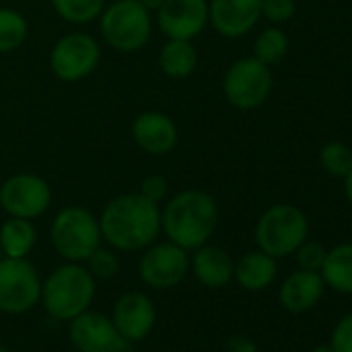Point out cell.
<instances>
[{
  "mask_svg": "<svg viewBox=\"0 0 352 352\" xmlns=\"http://www.w3.org/2000/svg\"><path fill=\"white\" fill-rule=\"evenodd\" d=\"M160 212L155 201L139 195H122L108 204L102 216V234L122 251L147 247L160 230Z\"/></svg>",
  "mask_w": 352,
  "mask_h": 352,
  "instance_id": "6da1fadb",
  "label": "cell"
},
{
  "mask_svg": "<svg viewBox=\"0 0 352 352\" xmlns=\"http://www.w3.org/2000/svg\"><path fill=\"white\" fill-rule=\"evenodd\" d=\"M162 222L174 245L183 249H197L214 234L218 224V208L208 193L185 191L168 204Z\"/></svg>",
  "mask_w": 352,
  "mask_h": 352,
  "instance_id": "7a4b0ae2",
  "label": "cell"
},
{
  "mask_svg": "<svg viewBox=\"0 0 352 352\" xmlns=\"http://www.w3.org/2000/svg\"><path fill=\"white\" fill-rule=\"evenodd\" d=\"M94 278L81 265L58 267L44 284V305L56 319H75L94 298Z\"/></svg>",
  "mask_w": 352,
  "mask_h": 352,
  "instance_id": "3957f363",
  "label": "cell"
},
{
  "mask_svg": "<svg viewBox=\"0 0 352 352\" xmlns=\"http://www.w3.org/2000/svg\"><path fill=\"white\" fill-rule=\"evenodd\" d=\"M307 239V220L292 206H276L267 210L257 224V243L263 253L284 257L296 251Z\"/></svg>",
  "mask_w": 352,
  "mask_h": 352,
  "instance_id": "277c9868",
  "label": "cell"
},
{
  "mask_svg": "<svg viewBox=\"0 0 352 352\" xmlns=\"http://www.w3.org/2000/svg\"><path fill=\"white\" fill-rule=\"evenodd\" d=\"M100 224L83 208L60 212L52 224V243L56 251L73 261L87 259L100 247Z\"/></svg>",
  "mask_w": 352,
  "mask_h": 352,
  "instance_id": "5b68a950",
  "label": "cell"
},
{
  "mask_svg": "<svg viewBox=\"0 0 352 352\" xmlns=\"http://www.w3.org/2000/svg\"><path fill=\"white\" fill-rule=\"evenodd\" d=\"M149 15L137 0H120L114 3L102 17L104 40L122 52L141 48L149 38Z\"/></svg>",
  "mask_w": 352,
  "mask_h": 352,
  "instance_id": "8992f818",
  "label": "cell"
},
{
  "mask_svg": "<svg viewBox=\"0 0 352 352\" xmlns=\"http://www.w3.org/2000/svg\"><path fill=\"white\" fill-rule=\"evenodd\" d=\"M40 278L23 257L0 261V311L25 313L40 298Z\"/></svg>",
  "mask_w": 352,
  "mask_h": 352,
  "instance_id": "52a82bcc",
  "label": "cell"
},
{
  "mask_svg": "<svg viewBox=\"0 0 352 352\" xmlns=\"http://www.w3.org/2000/svg\"><path fill=\"white\" fill-rule=\"evenodd\" d=\"M272 87L267 65L257 58H243L230 67L224 79V91L236 108H257L265 102Z\"/></svg>",
  "mask_w": 352,
  "mask_h": 352,
  "instance_id": "ba28073f",
  "label": "cell"
},
{
  "mask_svg": "<svg viewBox=\"0 0 352 352\" xmlns=\"http://www.w3.org/2000/svg\"><path fill=\"white\" fill-rule=\"evenodd\" d=\"M0 206L15 218H36L48 210L50 189L34 174H19L0 189Z\"/></svg>",
  "mask_w": 352,
  "mask_h": 352,
  "instance_id": "9c48e42d",
  "label": "cell"
},
{
  "mask_svg": "<svg viewBox=\"0 0 352 352\" xmlns=\"http://www.w3.org/2000/svg\"><path fill=\"white\" fill-rule=\"evenodd\" d=\"M71 340L81 352H129V340H124L114 323L100 313H87L75 317L71 325Z\"/></svg>",
  "mask_w": 352,
  "mask_h": 352,
  "instance_id": "30bf717a",
  "label": "cell"
},
{
  "mask_svg": "<svg viewBox=\"0 0 352 352\" xmlns=\"http://www.w3.org/2000/svg\"><path fill=\"white\" fill-rule=\"evenodd\" d=\"M100 60V48L96 40L85 34H73L63 38L52 52V69L65 81H77L89 75Z\"/></svg>",
  "mask_w": 352,
  "mask_h": 352,
  "instance_id": "8fae6325",
  "label": "cell"
},
{
  "mask_svg": "<svg viewBox=\"0 0 352 352\" xmlns=\"http://www.w3.org/2000/svg\"><path fill=\"white\" fill-rule=\"evenodd\" d=\"M189 261L185 255V249L174 245V243H164L151 247L143 259H141V278L153 286V288H170L176 286L187 274Z\"/></svg>",
  "mask_w": 352,
  "mask_h": 352,
  "instance_id": "7c38bea8",
  "label": "cell"
},
{
  "mask_svg": "<svg viewBox=\"0 0 352 352\" xmlns=\"http://www.w3.org/2000/svg\"><path fill=\"white\" fill-rule=\"evenodd\" d=\"M157 19L172 40H191L206 28L208 5L206 0H164Z\"/></svg>",
  "mask_w": 352,
  "mask_h": 352,
  "instance_id": "4fadbf2b",
  "label": "cell"
},
{
  "mask_svg": "<svg viewBox=\"0 0 352 352\" xmlns=\"http://www.w3.org/2000/svg\"><path fill=\"white\" fill-rule=\"evenodd\" d=\"M153 321H155V309L145 294L126 292L124 296L118 298L114 307L112 323L124 340L129 342L143 340L151 331Z\"/></svg>",
  "mask_w": 352,
  "mask_h": 352,
  "instance_id": "5bb4252c",
  "label": "cell"
},
{
  "mask_svg": "<svg viewBox=\"0 0 352 352\" xmlns=\"http://www.w3.org/2000/svg\"><path fill=\"white\" fill-rule=\"evenodd\" d=\"M261 3L263 0H212V23L222 36L239 38L257 23Z\"/></svg>",
  "mask_w": 352,
  "mask_h": 352,
  "instance_id": "9a60e30c",
  "label": "cell"
},
{
  "mask_svg": "<svg viewBox=\"0 0 352 352\" xmlns=\"http://www.w3.org/2000/svg\"><path fill=\"white\" fill-rule=\"evenodd\" d=\"M135 141L149 153H168L176 145V126L174 122L157 112L141 114L133 124Z\"/></svg>",
  "mask_w": 352,
  "mask_h": 352,
  "instance_id": "2e32d148",
  "label": "cell"
},
{
  "mask_svg": "<svg viewBox=\"0 0 352 352\" xmlns=\"http://www.w3.org/2000/svg\"><path fill=\"white\" fill-rule=\"evenodd\" d=\"M321 292H323V278L317 276L315 272L302 270V272L292 274L284 282L280 290V298L288 311L302 313L321 298Z\"/></svg>",
  "mask_w": 352,
  "mask_h": 352,
  "instance_id": "e0dca14e",
  "label": "cell"
},
{
  "mask_svg": "<svg viewBox=\"0 0 352 352\" xmlns=\"http://www.w3.org/2000/svg\"><path fill=\"white\" fill-rule=\"evenodd\" d=\"M193 265H195V276L199 278V282L212 288H220L228 284L234 274L230 255L216 247H204L201 251H197Z\"/></svg>",
  "mask_w": 352,
  "mask_h": 352,
  "instance_id": "ac0fdd59",
  "label": "cell"
},
{
  "mask_svg": "<svg viewBox=\"0 0 352 352\" xmlns=\"http://www.w3.org/2000/svg\"><path fill=\"white\" fill-rule=\"evenodd\" d=\"M276 278V261L267 253H249L236 265V280L249 290H261Z\"/></svg>",
  "mask_w": 352,
  "mask_h": 352,
  "instance_id": "d6986e66",
  "label": "cell"
},
{
  "mask_svg": "<svg viewBox=\"0 0 352 352\" xmlns=\"http://www.w3.org/2000/svg\"><path fill=\"white\" fill-rule=\"evenodd\" d=\"M323 280L338 292H352V245H342L325 255Z\"/></svg>",
  "mask_w": 352,
  "mask_h": 352,
  "instance_id": "ffe728a7",
  "label": "cell"
},
{
  "mask_svg": "<svg viewBox=\"0 0 352 352\" xmlns=\"http://www.w3.org/2000/svg\"><path fill=\"white\" fill-rule=\"evenodd\" d=\"M36 245V228L28 218H13L0 228V249L9 257H25Z\"/></svg>",
  "mask_w": 352,
  "mask_h": 352,
  "instance_id": "44dd1931",
  "label": "cell"
},
{
  "mask_svg": "<svg viewBox=\"0 0 352 352\" xmlns=\"http://www.w3.org/2000/svg\"><path fill=\"white\" fill-rule=\"evenodd\" d=\"M160 65L170 77H187L197 67V52L189 40H172L160 54Z\"/></svg>",
  "mask_w": 352,
  "mask_h": 352,
  "instance_id": "7402d4cb",
  "label": "cell"
},
{
  "mask_svg": "<svg viewBox=\"0 0 352 352\" xmlns=\"http://www.w3.org/2000/svg\"><path fill=\"white\" fill-rule=\"evenodd\" d=\"M25 36H28L25 19L15 11L0 9V52H11L19 48Z\"/></svg>",
  "mask_w": 352,
  "mask_h": 352,
  "instance_id": "603a6c76",
  "label": "cell"
},
{
  "mask_svg": "<svg viewBox=\"0 0 352 352\" xmlns=\"http://www.w3.org/2000/svg\"><path fill=\"white\" fill-rule=\"evenodd\" d=\"M60 17L73 23H87L102 13L104 0H54Z\"/></svg>",
  "mask_w": 352,
  "mask_h": 352,
  "instance_id": "cb8c5ba5",
  "label": "cell"
},
{
  "mask_svg": "<svg viewBox=\"0 0 352 352\" xmlns=\"http://www.w3.org/2000/svg\"><path fill=\"white\" fill-rule=\"evenodd\" d=\"M288 48V40L280 30H265L255 42V56L263 65L278 63Z\"/></svg>",
  "mask_w": 352,
  "mask_h": 352,
  "instance_id": "d4e9b609",
  "label": "cell"
},
{
  "mask_svg": "<svg viewBox=\"0 0 352 352\" xmlns=\"http://www.w3.org/2000/svg\"><path fill=\"white\" fill-rule=\"evenodd\" d=\"M321 164L336 176H348L352 170V151L342 143H329L321 149Z\"/></svg>",
  "mask_w": 352,
  "mask_h": 352,
  "instance_id": "484cf974",
  "label": "cell"
},
{
  "mask_svg": "<svg viewBox=\"0 0 352 352\" xmlns=\"http://www.w3.org/2000/svg\"><path fill=\"white\" fill-rule=\"evenodd\" d=\"M87 259H89L91 272H94L98 278H112V276L118 272V261H116V257H114L110 251H104V249L98 247Z\"/></svg>",
  "mask_w": 352,
  "mask_h": 352,
  "instance_id": "4316f807",
  "label": "cell"
},
{
  "mask_svg": "<svg viewBox=\"0 0 352 352\" xmlns=\"http://www.w3.org/2000/svg\"><path fill=\"white\" fill-rule=\"evenodd\" d=\"M261 13L274 23L288 21L294 15V0H263Z\"/></svg>",
  "mask_w": 352,
  "mask_h": 352,
  "instance_id": "83f0119b",
  "label": "cell"
},
{
  "mask_svg": "<svg viewBox=\"0 0 352 352\" xmlns=\"http://www.w3.org/2000/svg\"><path fill=\"white\" fill-rule=\"evenodd\" d=\"M325 255L327 253L317 243H309V245H300L298 247V263H300L302 270H309V272L321 270V265L325 261Z\"/></svg>",
  "mask_w": 352,
  "mask_h": 352,
  "instance_id": "f1b7e54d",
  "label": "cell"
},
{
  "mask_svg": "<svg viewBox=\"0 0 352 352\" xmlns=\"http://www.w3.org/2000/svg\"><path fill=\"white\" fill-rule=\"evenodd\" d=\"M331 348L333 352H352V313L336 325L331 336Z\"/></svg>",
  "mask_w": 352,
  "mask_h": 352,
  "instance_id": "f546056e",
  "label": "cell"
},
{
  "mask_svg": "<svg viewBox=\"0 0 352 352\" xmlns=\"http://www.w3.org/2000/svg\"><path fill=\"white\" fill-rule=\"evenodd\" d=\"M141 195L151 201H160L166 195V181L162 176H149V179L141 185Z\"/></svg>",
  "mask_w": 352,
  "mask_h": 352,
  "instance_id": "4dcf8cb0",
  "label": "cell"
},
{
  "mask_svg": "<svg viewBox=\"0 0 352 352\" xmlns=\"http://www.w3.org/2000/svg\"><path fill=\"white\" fill-rule=\"evenodd\" d=\"M230 348H232L234 352H255V346H253L249 340H245V338H232Z\"/></svg>",
  "mask_w": 352,
  "mask_h": 352,
  "instance_id": "1f68e13d",
  "label": "cell"
},
{
  "mask_svg": "<svg viewBox=\"0 0 352 352\" xmlns=\"http://www.w3.org/2000/svg\"><path fill=\"white\" fill-rule=\"evenodd\" d=\"M137 3H139L143 9H147V11H153V9H160V7H162L164 0H137Z\"/></svg>",
  "mask_w": 352,
  "mask_h": 352,
  "instance_id": "d6a6232c",
  "label": "cell"
},
{
  "mask_svg": "<svg viewBox=\"0 0 352 352\" xmlns=\"http://www.w3.org/2000/svg\"><path fill=\"white\" fill-rule=\"evenodd\" d=\"M346 197H348V201L352 204V170H350V174L346 176Z\"/></svg>",
  "mask_w": 352,
  "mask_h": 352,
  "instance_id": "836d02e7",
  "label": "cell"
},
{
  "mask_svg": "<svg viewBox=\"0 0 352 352\" xmlns=\"http://www.w3.org/2000/svg\"><path fill=\"white\" fill-rule=\"evenodd\" d=\"M313 352H333V348L331 346H317Z\"/></svg>",
  "mask_w": 352,
  "mask_h": 352,
  "instance_id": "e575fe53",
  "label": "cell"
},
{
  "mask_svg": "<svg viewBox=\"0 0 352 352\" xmlns=\"http://www.w3.org/2000/svg\"><path fill=\"white\" fill-rule=\"evenodd\" d=\"M0 352H5V350H0Z\"/></svg>",
  "mask_w": 352,
  "mask_h": 352,
  "instance_id": "d590c367",
  "label": "cell"
}]
</instances>
